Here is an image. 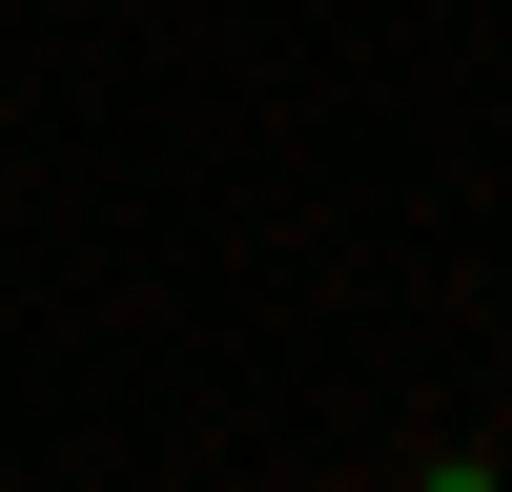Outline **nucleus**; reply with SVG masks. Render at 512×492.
<instances>
[{"mask_svg": "<svg viewBox=\"0 0 512 492\" xmlns=\"http://www.w3.org/2000/svg\"><path fill=\"white\" fill-rule=\"evenodd\" d=\"M492 492H512V472H492Z\"/></svg>", "mask_w": 512, "mask_h": 492, "instance_id": "nucleus-1", "label": "nucleus"}]
</instances>
